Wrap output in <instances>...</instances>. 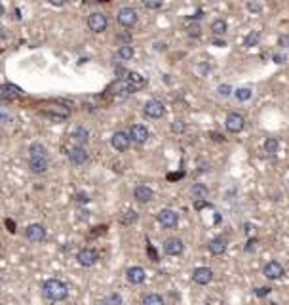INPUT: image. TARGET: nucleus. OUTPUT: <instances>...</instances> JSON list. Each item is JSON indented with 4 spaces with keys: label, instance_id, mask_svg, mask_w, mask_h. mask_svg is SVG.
Wrapping results in <instances>:
<instances>
[{
    "label": "nucleus",
    "instance_id": "obj_1",
    "mask_svg": "<svg viewBox=\"0 0 289 305\" xmlns=\"http://www.w3.org/2000/svg\"><path fill=\"white\" fill-rule=\"evenodd\" d=\"M42 294L50 302H65L69 298V286L59 279H48L42 284Z\"/></svg>",
    "mask_w": 289,
    "mask_h": 305
},
{
    "label": "nucleus",
    "instance_id": "obj_2",
    "mask_svg": "<svg viewBox=\"0 0 289 305\" xmlns=\"http://www.w3.org/2000/svg\"><path fill=\"white\" fill-rule=\"evenodd\" d=\"M137 19H139V15H137V11L133 10V8H129V6H126V8H120L116 13V21L120 27H124V29H131L135 23H137Z\"/></svg>",
    "mask_w": 289,
    "mask_h": 305
},
{
    "label": "nucleus",
    "instance_id": "obj_3",
    "mask_svg": "<svg viewBox=\"0 0 289 305\" xmlns=\"http://www.w3.org/2000/svg\"><path fill=\"white\" fill-rule=\"evenodd\" d=\"M88 27H90V31H94L97 34L105 33L108 27V17L105 13H101V11H94L88 17Z\"/></svg>",
    "mask_w": 289,
    "mask_h": 305
},
{
    "label": "nucleus",
    "instance_id": "obj_4",
    "mask_svg": "<svg viewBox=\"0 0 289 305\" xmlns=\"http://www.w3.org/2000/svg\"><path fill=\"white\" fill-rule=\"evenodd\" d=\"M143 113H145V117H149V119L158 120L166 115V107H164V103H162L160 99H149V101L145 103V107H143Z\"/></svg>",
    "mask_w": 289,
    "mask_h": 305
},
{
    "label": "nucleus",
    "instance_id": "obj_5",
    "mask_svg": "<svg viewBox=\"0 0 289 305\" xmlns=\"http://www.w3.org/2000/svg\"><path fill=\"white\" fill-rule=\"evenodd\" d=\"M158 223H160L164 229H175L179 225V214L175 210H170V208H164L158 212Z\"/></svg>",
    "mask_w": 289,
    "mask_h": 305
},
{
    "label": "nucleus",
    "instance_id": "obj_6",
    "mask_svg": "<svg viewBox=\"0 0 289 305\" xmlns=\"http://www.w3.org/2000/svg\"><path fill=\"white\" fill-rule=\"evenodd\" d=\"M225 128L230 134H240L246 128V119L240 113H228L225 119Z\"/></svg>",
    "mask_w": 289,
    "mask_h": 305
},
{
    "label": "nucleus",
    "instance_id": "obj_7",
    "mask_svg": "<svg viewBox=\"0 0 289 305\" xmlns=\"http://www.w3.org/2000/svg\"><path fill=\"white\" fill-rule=\"evenodd\" d=\"M25 239L29 240V242H34V244L42 242V240L46 239V227L40 225V223H31V225H27V227H25Z\"/></svg>",
    "mask_w": 289,
    "mask_h": 305
},
{
    "label": "nucleus",
    "instance_id": "obj_8",
    "mask_svg": "<svg viewBox=\"0 0 289 305\" xmlns=\"http://www.w3.org/2000/svg\"><path fill=\"white\" fill-rule=\"evenodd\" d=\"M76 260L82 267H94L99 260V252L96 248H82V250L76 254Z\"/></svg>",
    "mask_w": 289,
    "mask_h": 305
},
{
    "label": "nucleus",
    "instance_id": "obj_9",
    "mask_svg": "<svg viewBox=\"0 0 289 305\" xmlns=\"http://www.w3.org/2000/svg\"><path fill=\"white\" fill-rule=\"evenodd\" d=\"M110 145L116 149L118 152H124L129 149V145H131V138H129L128 132H114L112 134V138H110Z\"/></svg>",
    "mask_w": 289,
    "mask_h": 305
},
{
    "label": "nucleus",
    "instance_id": "obj_10",
    "mask_svg": "<svg viewBox=\"0 0 289 305\" xmlns=\"http://www.w3.org/2000/svg\"><path fill=\"white\" fill-rule=\"evenodd\" d=\"M129 138H131V142L137 143V145H143V143H147V140L150 138L149 130H147V126H143V124H133L131 128H129Z\"/></svg>",
    "mask_w": 289,
    "mask_h": 305
},
{
    "label": "nucleus",
    "instance_id": "obj_11",
    "mask_svg": "<svg viewBox=\"0 0 289 305\" xmlns=\"http://www.w3.org/2000/svg\"><path fill=\"white\" fill-rule=\"evenodd\" d=\"M126 86H128L129 94H133V92H139L141 88L147 86V78L145 76H141L139 73H128L126 76Z\"/></svg>",
    "mask_w": 289,
    "mask_h": 305
},
{
    "label": "nucleus",
    "instance_id": "obj_12",
    "mask_svg": "<svg viewBox=\"0 0 289 305\" xmlns=\"http://www.w3.org/2000/svg\"><path fill=\"white\" fill-rule=\"evenodd\" d=\"M69 160L75 166H82V164H86L90 160V154H88V151L82 145H76L69 151Z\"/></svg>",
    "mask_w": 289,
    "mask_h": 305
},
{
    "label": "nucleus",
    "instance_id": "obj_13",
    "mask_svg": "<svg viewBox=\"0 0 289 305\" xmlns=\"http://www.w3.org/2000/svg\"><path fill=\"white\" fill-rule=\"evenodd\" d=\"M263 275L267 277L268 281H278V279L284 277V265L280 262H268L263 267Z\"/></svg>",
    "mask_w": 289,
    "mask_h": 305
},
{
    "label": "nucleus",
    "instance_id": "obj_14",
    "mask_svg": "<svg viewBox=\"0 0 289 305\" xmlns=\"http://www.w3.org/2000/svg\"><path fill=\"white\" fill-rule=\"evenodd\" d=\"M183 250H185V242L177 237H172V239L164 240V252L168 256H181Z\"/></svg>",
    "mask_w": 289,
    "mask_h": 305
},
{
    "label": "nucleus",
    "instance_id": "obj_15",
    "mask_svg": "<svg viewBox=\"0 0 289 305\" xmlns=\"http://www.w3.org/2000/svg\"><path fill=\"white\" fill-rule=\"evenodd\" d=\"M193 281L200 286H205L213 281V271L209 267H196L193 271Z\"/></svg>",
    "mask_w": 289,
    "mask_h": 305
},
{
    "label": "nucleus",
    "instance_id": "obj_16",
    "mask_svg": "<svg viewBox=\"0 0 289 305\" xmlns=\"http://www.w3.org/2000/svg\"><path fill=\"white\" fill-rule=\"evenodd\" d=\"M126 279H128L129 284L139 286V284L145 283L147 273H145V269H143V267H139V265H133V267H129L128 271H126Z\"/></svg>",
    "mask_w": 289,
    "mask_h": 305
},
{
    "label": "nucleus",
    "instance_id": "obj_17",
    "mask_svg": "<svg viewBox=\"0 0 289 305\" xmlns=\"http://www.w3.org/2000/svg\"><path fill=\"white\" fill-rule=\"evenodd\" d=\"M50 166L48 156H29V168L32 174H44Z\"/></svg>",
    "mask_w": 289,
    "mask_h": 305
},
{
    "label": "nucleus",
    "instance_id": "obj_18",
    "mask_svg": "<svg viewBox=\"0 0 289 305\" xmlns=\"http://www.w3.org/2000/svg\"><path fill=\"white\" fill-rule=\"evenodd\" d=\"M133 198L137 202H141V204H147V202H150L154 198V191L149 185H137L133 189Z\"/></svg>",
    "mask_w": 289,
    "mask_h": 305
},
{
    "label": "nucleus",
    "instance_id": "obj_19",
    "mask_svg": "<svg viewBox=\"0 0 289 305\" xmlns=\"http://www.w3.org/2000/svg\"><path fill=\"white\" fill-rule=\"evenodd\" d=\"M207 250L211 252L213 256H223V254L226 252V240L223 239V237H215V239L209 240Z\"/></svg>",
    "mask_w": 289,
    "mask_h": 305
},
{
    "label": "nucleus",
    "instance_id": "obj_20",
    "mask_svg": "<svg viewBox=\"0 0 289 305\" xmlns=\"http://www.w3.org/2000/svg\"><path fill=\"white\" fill-rule=\"evenodd\" d=\"M73 140L76 142V145H84L90 140V132L84 126H76L75 130H73Z\"/></svg>",
    "mask_w": 289,
    "mask_h": 305
},
{
    "label": "nucleus",
    "instance_id": "obj_21",
    "mask_svg": "<svg viewBox=\"0 0 289 305\" xmlns=\"http://www.w3.org/2000/svg\"><path fill=\"white\" fill-rule=\"evenodd\" d=\"M207 187L203 185V183H194L193 189H191V195H193V198H196V200H205L207 198Z\"/></svg>",
    "mask_w": 289,
    "mask_h": 305
},
{
    "label": "nucleus",
    "instance_id": "obj_22",
    "mask_svg": "<svg viewBox=\"0 0 289 305\" xmlns=\"http://www.w3.org/2000/svg\"><path fill=\"white\" fill-rule=\"evenodd\" d=\"M133 55H135V50H133L131 44H122V46L118 48V57H120L122 61H129Z\"/></svg>",
    "mask_w": 289,
    "mask_h": 305
},
{
    "label": "nucleus",
    "instance_id": "obj_23",
    "mask_svg": "<svg viewBox=\"0 0 289 305\" xmlns=\"http://www.w3.org/2000/svg\"><path fill=\"white\" fill-rule=\"evenodd\" d=\"M211 31H213L215 36H225L226 31H228V25H226L225 19H215L211 23Z\"/></svg>",
    "mask_w": 289,
    "mask_h": 305
},
{
    "label": "nucleus",
    "instance_id": "obj_24",
    "mask_svg": "<svg viewBox=\"0 0 289 305\" xmlns=\"http://www.w3.org/2000/svg\"><path fill=\"white\" fill-rule=\"evenodd\" d=\"M278 149H280L278 138H267V140H265V152H267V154L274 156V154L278 152Z\"/></svg>",
    "mask_w": 289,
    "mask_h": 305
},
{
    "label": "nucleus",
    "instance_id": "obj_25",
    "mask_svg": "<svg viewBox=\"0 0 289 305\" xmlns=\"http://www.w3.org/2000/svg\"><path fill=\"white\" fill-rule=\"evenodd\" d=\"M259 40H261V33L259 31H249L246 34V38H244V46L246 48H253V46H257Z\"/></svg>",
    "mask_w": 289,
    "mask_h": 305
},
{
    "label": "nucleus",
    "instance_id": "obj_26",
    "mask_svg": "<svg viewBox=\"0 0 289 305\" xmlns=\"http://www.w3.org/2000/svg\"><path fill=\"white\" fill-rule=\"evenodd\" d=\"M143 305H166L164 304V298L160 294H147L143 298Z\"/></svg>",
    "mask_w": 289,
    "mask_h": 305
},
{
    "label": "nucleus",
    "instance_id": "obj_27",
    "mask_svg": "<svg viewBox=\"0 0 289 305\" xmlns=\"http://www.w3.org/2000/svg\"><path fill=\"white\" fill-rule=\"evenodd\" d=\"M251 96H253L251 88H238V90H234V98L238 101H249Z\"/></svg>",
    "mask_w": 289,
    "mask_h": 305
},
{
    "label": "nucleus",
    "instance_id": "obj_28",
    "mask_svg": "<svg viewBox=\"0 0 289 305\" xmlns=\"http://www.w3.org/2000/svg\"><path fill=\"white\" fill-rule=\"evenodd\" d=\"M187 34H189L191 38H200V36H202V27H200V23H191V25L187 27Z\"/></svg>",
    "mask_w": 289,
    "mask_h": 305
},
{
    "label": "nucleus",
    "instance_id": "obj_29",
    "mask_svg": "<svg viewBox=\"0 0 289 305\" xmlns=\"http://www.w3.org/2000/svg\"><path fill=\"white\" fill-rule=\"evenodd\" d=\"M141 2L147 10H160L162 4H164V0H141Z\"/></svg>",
    "mask_w": 289,
    "mask_h": 305
},
{
    "label": "nucleus",
    "instance_id": "obj_30",
    "mask_svg": "<svg viewBox=\"0 0 289 305\" xmlns=\"http://www.w3.org/2000/svg\"><path fill=\"white\" fill-rule=\"evenodd\" d=\"M185 130H187V122H183V120H173L172 122L173 134H185Z\"/></svg>",
    "mask_w": 289,
    "mask_h": 305
},
{
    "label": "nucleus",
    "instance_id": "obj_31",
    "mask_svg": "<svg viewBox=\"0 0 289 305\" xmlns=\"http://www.w3.org/2000/svg\"><path fill=\"white\" fill-rule=\"evenodd\" d=\"M0 98L2 99H13L15 98V92L11 86H0Z\"/></svg>",
    "mask_w": 289,
    "mask_h": 305
},
{
    "label": "nucleus",
    "instance_id": "obj_32",
    "mask_svg": "<svg viewBox=\"0 0 289 305\" xmlns=\"http://www.w3.org/2000/svg\"><path fill=\"white\" fill-rule=\"evenodd\" d=\"M247 10L251 11V13H261V11H263V6H261V4H259L257 0H247Z\"/></svg>",
    "mask_w": 289,
    "mask_h": 305
},
{
    "label": "nucleus",
    "instance_id": "obj_33",
    "mask_svg": "<svg viewBox=\"0 0 289 305\" xmlns=\"http://www.w3.org/2000/svg\"><path fill=\"white\" fill-rule=\"evenodd\" d=\"M124 225H129V223H133V221H137V214L131 210V212H126L124 216H122V219H120Z\"/></svg>",
    "mask_w": 289,
    "mask_h": 305
},
{
    "label": "nucleus",
    "instance_id": "obj_34",
    "mask_svg": "<svg viewBox=\"0 0 289 305\" xmlns=\"http://www.w3.org/2000/svg\"><path fill=\"white\" fill-rule=\"evenodd\" d=\"M107 305H122V296L120 294H108L107 300H105Z\"/></svg>",
    "mask_w": 289,
    "mask_h": 305
},
{
    "label": "nucleus",
    "instance_id": "obj_35",
    "mask_svg": "<svg viewBox=\"0 0 289 305\" xmlns=\"http://www.w3.org/2000/svg\"><path fill=\"white\" fill-rule=\"evenodd\" d=\"M217 92H219V94H221L223 98H228L230 94H234V90L228 86V84H221V86L217 88Z\"/></svg>",
    "mask_w": 289,
    "mask_h": 305
},
{
    "label": "nucleus",
    "instance_id": "obj_36",
    "mask_svg": "<svg viewBox=\"0 0 289 305\" xmlns=\"http://www.w3.org/2000/svg\"><path fill=\"white\" fill-rule=\"evenodd\" d=\"M278 46L282 50H288L289 48V34H280L278 36Z\"/></svg>",
    "mask_w": 289,
    "mask_h": 305
},
{
    "label": "nucleus",
    "instance_id": "obj_37",
    "mask_svg": "<svg viewBox=\"0 0 289 305\" xmlns=\"http://www.w3.org/2000/svg\"><path fill=\"white\" fill-rule=\"evenodd\" d=\"M257 248V239H249L246 242V252H255Z\"/></svg>",
    "mask_w": 289,
    "mask_h": 305
},
{
    "label": "nucleus",
    "instance_id": "obj_38",
    "mask_svg": "<svg viewBox=\"0 0 289 305\" xmlns=\"http://www.w3.org/2000/svg\"><path fill=\"white\" fill-rule=\"evenodd\" d=\"M270 294V288L268 286H263V288H255V296H259V298H265V296Z\"/></svg>",
    "mask_w": 289,
    "mask_h": 305
},
{
    "label": "nucleus",
    "instance_id": "obj_39",
    "mask_svg": "<svg viewBox=\"0 0 289 305\" xmlns=\"http://www.w3.org/2000/svg\"><path fill=\"white\" fill-rule=\"evenodd\" d=\"M286 61H288V57H286L284 54H276V55H274V63H286Z\"/></svg>",
    "mask_w": 289,
    "mask_h": 305
},
{
    "label": "nucleus",
    "instance_id": "obj_40",
    "mask_svg": "<svg viewBox=\"0 0 289 305\" xmlns=\"http://www.w3.org/2000/svg\"><path fill=\"white\" fill-rule=\"evenodd\" d=\"M52 6H55V8H61V6H65L67 4V0H48Z\"/></svg>",
    "mask_w": 289,
    "mask_h": 305
},
{
    "label": "nucleus",
    "instance_id": "obj_41",
    "mask_svg": "<svg viewBox=\"0 0 289 305\" xmlns=\"http://www.w3.org/2000/svg\"><path fill=\"white\" fill-rule=\"evenodd\" d=\"M209 138H211L213 142H223V136H221V134H215V132L209 134Z\"/></svg>",
    "mask_w": 289,
    "mask_h": 305
},
{
    "label": "nucleus",
    "instance_id": "obj_42",
    "mask_svg": "<svg viewBox=\"0 0 289 305\" xmlns=\"http://www.w3.org/2000/svg\"><path fill=\"white\" fill-rule=\"evenodd\" d=\"M76 200H78V202H88L90 198H88V195H84V193H80V195H76Z\"/></svg>",
    "mask_w": 289,
    "mask_h": 305
},
{
    "label": "nucleus",
    "instance_id": "obj_43",
    "mask_svg": "<svg viewBox=\"0 0 289 305\" xmlns=\"http://www.w3.org/2000/svg\"><path fill=\"white\" fill-rule=\"evenodd\" d=\"M213 44L215 46H219V48H225L226 46V42L225 40H221V38H213Z\"/></svg>",
    "mask_w": 289,
    "mask_h": 305
},
{
    "label": "nucleus",
    "instance_id": "obj_44",
    "mask_svg": "<svg viewBox=\"0 0 289 305\" xmlns=\"http://www.w3.org/2000/svg\"><path fill=\"white\" fill-rule=\"evenodd\" d=\"M202 17H203V11H202V10H198V11H196V13L193 15V19H202Z\"/></svg>",
    "mask_w": 289,
    "mask_h": 305
},
{
    "label": "nucleus",
    "instance_id": "obj_45",
    "mask_svg": "<svg viewBox=\"0 0 289 305\" xmlns=\"http://www.w3.org/2000/svg\"><path fill=\"white\" fill-rule=\"evenodd\" d=\"M179 177H183V174H172V175H168V179H179Z\"/></svg>",
    "mask_w": 289,
    "mask_h": 305
},
{
    "label": "nucleus",
    "instance_id": "obj_46",
    "mask_svg": "<svg viewBox=\"0 0 289 305\" xmlns=\"http://www.w3.org/2000/svg\"><path fill=\"white\" fill-rule=\"evenodd\" d=\"M6 225H8V227H10V231H11V233H13V231H15V229H13V221H10V219H8V221H6Z\"/></svg>",
    "mask_w": 289,
    "mask_h": 305
},
{
    "label": "nucleus",
    "instance_id": "obj_47",
    "mask_svg": "<svg viewBox=\"0 0 289 305\" xmlns=\"http://www.w3.org/2000/svg\"><path fill=\"white\" fill-rule=\"evenodd\" d=\"M4 15V6H2V2H0V17Z\"/></svg>",
    "mask_w": 289,
    "mask_h": 305
},
{
    "label": "nucleus",
    "instance_id": "obj_48",
    "mask_svg": "<svg viewBox=\"0 0 289 305\" xmlns=\"http://www.w3.org/2000/svg\"><path fill=\"white\" fill-rule=\"evenodd\" d=\"M97 305H107V304H105V302H103V304H97Z\"/></svg>",
    "mask_w": 289,
    "mask_h": 305
}]
</instances>
